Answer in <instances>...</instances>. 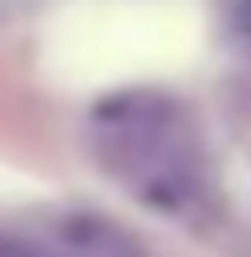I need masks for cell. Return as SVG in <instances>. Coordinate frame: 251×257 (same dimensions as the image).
I'll list each match as a JSON object with an SVG mask.
<instances>
[{
    "label": "cell",
    "mask_w": 251,
    "mask_h": 257,
    "mask_svg": "<svg viewBox=\"0 0 251 257\" xmlns=\"http://www.w3.org/2000/svg\"><path fill=\"white\" fill-rule=\"evenodd\" d=\"M235 28H246V33H251V0H240V6H235Z\"/></svg>",
    "instance_id": "1"
}]
</instances>
